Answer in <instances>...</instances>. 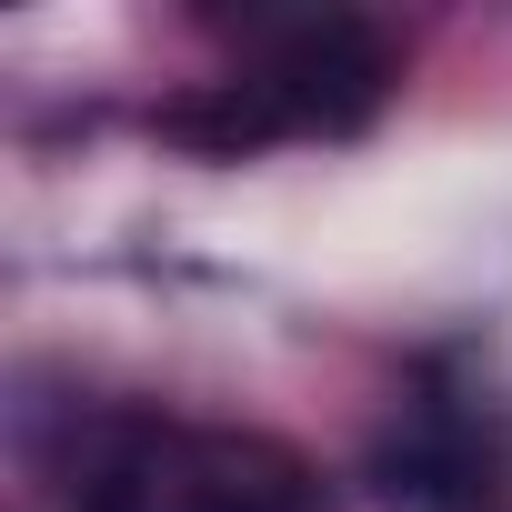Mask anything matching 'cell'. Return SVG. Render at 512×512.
<instances>
[{
	"mask_svg": "<svg viewBox=\"0 0 512 512\" xmlns=\"http://www.w3.org/2000/svg\"><path fill=\"white\" fill-rule=\"evenodd\" d=\"M81 512H332L322 472L272 432H191L121 422L71 482Z\"/></svg>",
	"mask_w": 512,
	"mask_h": 512,
	"instance_id": "obj_1",
	"label": "cell"
},
{
	"mask_svg": "<svg viewBox=\"0 0 512 512\" xmlns=\"http://www.w3.org/2000/svg\"><path fill=\"white\" fill-rule=\"evenodd\" d=\"M362 482H372L382 512H512L502 452H492L462 412H402V422L372 442Z\"/></svg>",
	"mask_w": 512,
	"mask_h": 512,
	"instance_id": "obj_3",
	"label": "cell"
},
{
	"mask_svg": "<svg viewBox=\"0 0 512 512\" xmlns=\"http://www.w3.org/2000/svg\"><path fill=\"white\" fill-rule=\"evenodd\" d=\"M251 91L272 101L282 141H292V131H322V141H342V131H362V121L392 101V51H382V31H372V21H352V11H322V21H292V31L262 51Z\"/></svg>",
	"mask_w": 512,
	"mask_h": 512,
	"instance_id": "obj_2",
	"label": "cell"
},
{
	"mask_svg": "<svg viewBox=\"0 0 512 512\" xmlns=\"http://www.w3.org/2000/svg\"><path fill=\"white\" fill-rule=\"evenodd\" d=\"M161 141H181L201 161H241V151L282 141V121H272V101L251 91V71H241V81H211L191 101H161Z\"/></svg>",
	"mask_w": 512,
	"mask_h": 512,
	"instance_id": "obj_4",
	"label": "cell"
}]
</instances>
